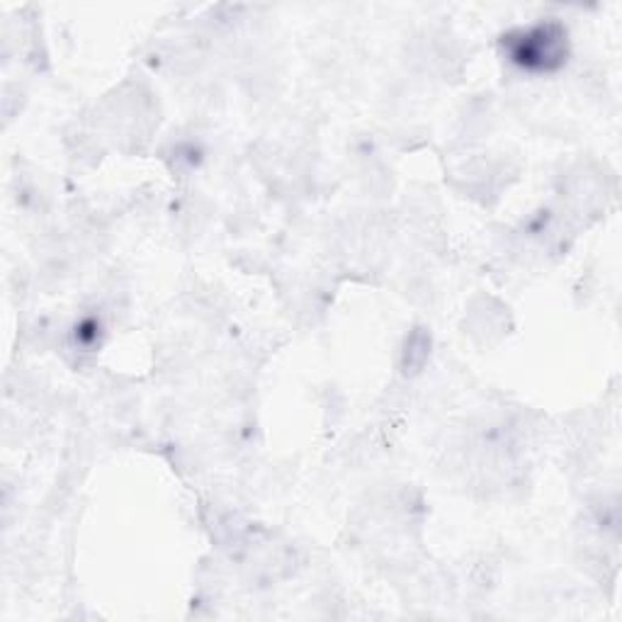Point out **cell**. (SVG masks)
<instances>
[{"label": "cell", "instance_id": "obj_1", "mask_svg": "<svg viewBox=\"0 0 622 622\" xmlns=\"http://www.w3.org/2000/svg\"><path fill=\"white\" fill-rule=\"evenodd\" d=\"M525 42L518 44L516 49V61L530 66V69H550L552 64H557L562 59V47H564V35L559 30H552V27H540L538 30V39L535 35L530 32V35H523Z\"/></svg>", "mask_w": 622, "mask_h": 622}]
</instances>
